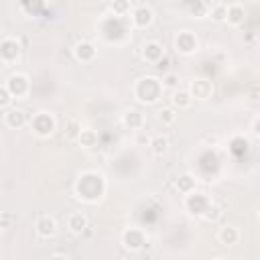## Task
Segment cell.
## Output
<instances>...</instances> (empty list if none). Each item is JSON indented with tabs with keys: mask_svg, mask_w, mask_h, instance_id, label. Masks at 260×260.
<instances>
[{
	"mask_svg": "<svg viewBox=\"0 0 260 260\" xmlns=\"http://www.w3.org/2000/svg\"><path fill=\"white\" fill-rule=\"evenodd\" d=\"M106 195V179L98 171H83L75 181V197L83 203H98Z\"/></svg>",
	"mask_w": 260,
	"mask_h": 260,
	"instance_id": "obj_1",
	"label": "cell"
},
{
	"mask_svg": "<svg viewBox=\"0 0 260 260\" xmlns=\"http://www.w3.org/2000/svg\"><path fill=\"white\" fill-rule=\"evenodd\" d=\"M165 93L162 81L156 75H140L132 83V98L142 106H154Z\"/></svg>",
	"mask_w": 260,
	"mask_h": 260,
	"instance_id": "obj_2",
	"label": "cell"
},
{
	"mask_svg": "<svg viewBox=\"0 0 260 260\" xmlns=\"http://www.w3.org/2000/svg\"><path fill=\"white\" fill-rule=\"evenodd\" d=\"M28 126L39 138H49L57 130V120H55V116L51 112L39 110L37 114H32V118H28Z\"/></svg>",
	"mask_w": 260,
	"mask_h": 260,
	"instance_id": "obj_3",
	"label": "cell"
},
{
	"mask_svg": "<svg viewBox=\"0 0 260 260\" xmlns=\"http://www.w3.org/2000/svg\"><path fill=\"white\" fill-rule=\"evenodd\" d=\"M6 89L10 91L12 100H26L28 93H30V81H28V75L22 73V71H14L6 77Z\"/></svg>",
	"mask_w": 260,
	"mask_h": 260,
	"instance_id": "obj_4",
	"label": "cell"
},
{
	"mask_svg": "<svg viewBox=\"0 0 260 260\" xmlns=\"http://www.w3.org/2000/svg\"><path fill=\"white\" fill-rule=\"evenodd\" d=\"M128 18H130L132 28L146 30V28H150L152 22H154V10H152L150 6H146V4H138V6H132V8H130Z\"/></svg>",
	"mask_w": 260,
	"mask_h": 260,
	"instance_id": "obj_5",
	"label": "cell"
},
{
	"mask_svg": "<svg viewBox=\"0 0 260 260\" xmlns=\"http://www.w3.org/2000/svg\"><path fill=\"white\" fill-rule=\"evenodd\" d=\"M22 55V45L16 37H4L0 41V61L4 65H14L20 61Z\"/></svg>",
	"mask_w": 260,
	"mask_h": 260,
	"instance_id": "obj_6",
	"label": "cell"
},
{
	"mask_svg": "<svg viewBox=\"0 0 260 260\" xmlns=\"http://www.w3.org/2000/svg\"><path fill=\"white\" fill-rule=\"evenodd\" d=\"M146 242H148V238H146V234H144L142 228L132 225V228H126V230L122 232V246H124L128 252H132V254L140 252V250L146 246Z\"/></svg>",
	"mask_w": 260,
	"mask_h": 260,
	"instance_id": "obj_7",
	"label": "cell"
},
{
	"mask_svg": "<svg viewBox=\"0 0 260 260\" xmlns=\"http://www.w3.org/2000/svg\"><path fill=\"white\" fill-rule=\"evenodd\" d=\"M209 195H205V193H199L197 189L195 191H191V193H187V195H183V207H185V211L189 213V215H193V217H201V213L205 211V207L209 205Z\"/></svg>",
	"mask_w": 260,
	"mask_h": 260,
	"instance_id": "obj_8",
	"label": "cell"
},
{
	"mask_svg": "<svg viewBox=\"0 0 260 260\" xmlns=\"http://www.w3.org/2000/svg\"><path fill=\"white\" fill-rule=\"evenodd\" d=\"M173 43H175V51H177L179 55H185V57L195 55L197 49H199V41H197L195 32H191V30H179V32L175 35Z\"/></svg>",
	"mask_w": 260,
	"mask_h": 260,
	"instance_id": "obj_9",
	"label": "cell"
},
{
	"mask_svg": "<svg viewBox=\"0 0 260 260\" xmlns=\"http://www.w3.org/2000/svg\"><path fill=\"white\" fill-rule=\"evenodd\" d=\"M189 95L193 98V102H207L213 95V83L205 77H195L189 87H187Z\"/></svg>",
	"mask_w": 260,
	"mask_h": 260,
	"instance_id": "obj_10",
	"label": "cell"
},
{
	"mask_svg": "<svg viewBox=\"0 0 260 260\" xmlns=\"http://www.w3.org/2000/svg\"><path fill=\"white\" fill-rule=\"evenodd\" d=\"M73 57H75V61H79L83 65H89V63H93L98 59V49H95V45L91 41L81 39V41H77L73 45Z\"/></svg>",
	"mask_w": 260,
	"mask_h": 260,
	"instance_id": "obj_11",
	"label": "cell"
},
{
	"mask_svg": "<svg viewBox=\"0 0 260 260\" xmlns=\"http://www.w3.org/2000/svg\"><path fill=\"white\" fill-rule=\"evenodd\" d=\"M35 232H37L39 238L51 240V238H55V236L59 234V223H57V219H55L53 215L45 213V215H39V217H37V221H35Z\"/></svg>",
	"mask_w": 260,
	"mask_h": 260,
	"instance_id": "obj_12",
	"label": "cell"
},
{
	"mask_svg": "<svg viewBox=\"0 0 260 260\" xmlns=\"http://www.w3.org/2000/svg\"><path fill=\"white\" fill-rule=\"evenodd\" d=\"M140 57L148 65H156L158 61L165 59V47L158 41H146L140 45Z\"/></svg>",
	"mask_w": 260,
	"mask_h": 260,
	"instance_id": "obj_13",
	"label": "cell"
},
{
	"mask_svg": "<svg viewBox=\"0 0 260 260\" xmlns=\"http://www.w3.org/2000/svg\"><path fill=\"white\" fill-rule=\"evenodd\" d=\"M4 126L10 130H22L24 126H28V114L20 108H6L2 114Z\"/></svg>",
	"mask_w": 260,
	"mask_h": 260,
	"instance_id": "obj_14",
	"label": "cell"
},
{
	"mask_svg": "<svg viewBox=\"0 0 260 260\" xmlns=\"http://www.w3.org/2000/svg\"><path fill=\"white\" fill-rule=\"evenodd\" d=\"M244 20H246V8H244L240 2H230V4H225V18H223L225 24L238 28V26L244 24Z\"/></svg>",
	"mask_w": 260,
	"mask_h": 260,
	"instance_id": "obj_15",
	"label": "cell"
},
{
	"mask_svg": "<svg viewBox=\"0 0 260 260\" xmlns=\"http://www.w3.org/2000/svg\"><path fill=\"white\" fill-rule=\"evenodd\" d=\"M215 238H217V242L221 246H228L230 248V246H236L242 240V232L236 225H232V223H223L221 228H217Z\"/></svg>",
	"mask_w": 260,
	"mask_h": 260,
	"instance_id": "obj_16",
	"label": "cell"
},
{
	"mask_svg": "<svg viewBox=\"0 0 260 260\" xmlns=\"http://www.w3.org/2000/svg\"><path fill=\"white\" fill-rule=\"evenodd\" d=\"M65 225H67V230H69L73 236H81V234H85V230L89 228V219H87V215H85L83 211H73V213L67 215Z\"/></svg>",
	"mask_w": 260,
	"mask_h": 260,
	"instance_id": "obj_17",
	"label": "cell"
},
{
	"mask_svg": "<svg viewBox=\"0 0 260 260\" xmlns=\"http://www.w3.org/2000/svg\"><path fill=\"white\" fill-rule=\"evenodd\" d=\"M120 120H122V126L128 128V130H140L144 126V114L140 110H136V108L124 110V114H122Z\"/></svg>",
	"mask_w": 260,
	"mask_h": 260,
	"instance_id": "obj_18",
	"label": "cell"
},
{
	"mask_svg": "<svg viewBox=\"0 0 260 260\" xmlns=\"http://www.w3.org/2000/svg\"><path fill=\"white\" fill-rule=\"evenodd\" d=\"M169 104L175 108V110H189L193 106V98L189 95L187 89H173L171 91V98H169Z\"/></svg>",
	"mask_w": 260,
	"mask_h": 260,
	"instance_id": "obj_19",
	"label": "cell"
},
{
	"mask_svg": "<svg viewBox=\"0 0 260 260\" xmlns=\"http://www.w3.org/2000/svg\"><path fill=\"white\" fill-rule=\"evenodd\" d=\"M148 146H150V152H152L156 158H160V156H165V154L169 152L171 140H169L167 134H154V136L148 140Z\"/></svg>",
	"mask_w": 260,
	"mask_h": 260,
	"instance_id": "obj_20",
	"label": "cell"
},
{
	"mask_svg": "<svg viewBox=\"0 0 260 260\" xmlns=\"http://www.w3.org/2000/svg\"><path fill=\"white\" fill-rule=\"evenodd\" d=\"M175 189L181 193V195H187L191 191L197 189V177L193 173H181L177 179H175Z\"/></svg>",
	"mask_w": 260,
	"mask_h": 260,
	"instance_id": "obj_21",
	"label": "cell"
},
{
	"mask_svg": "<svg viewBox=\"0 0 260 260\" xmlns=\"http://www.w3.org/2000/svg\"><path fill=\"white\" fill-rule=\"evenodd\" d=\"M75 140H77V144H79L81 148H85V150H91V148H95V146H98V140H100V136H98V132H95L93 128H81Z\"/></svg>",
	"mask_w": 260,
	"mask_h": 260,
	"instance_id": "obj_22",
	"label": "cell"
},
{
	"mask_svg": "<svg viewBox=\"0 0 260 260\" xmlns=\"http://www.w3.org/2000/svg\"><path fill=\"white\" fill-rule=\"evenodd\" d=\"M177 118H179V110H175L171 104L169 106H165V108H160L158 112H156V120L162 124V126H173V124H177Z\"/></svg>",
	"mask_w": 260,
	"mask_h": 260,
	"instance_id": "obj_23",
	"label": "cell"
},
{
	"mask_svg": "<svg viewBox=\"0 0 260 260\" xmlns=\"http://www.w3.org/2000/svg\"><path fill=\"white\" fill-rule=\"evenodd\" d=\"M130 8H132V4H130L128 0H114V2L110 4V12H112L116 18L128 16V14H130Z\"/></svg>",
	"mask_w": 260,
	"mask_h": 260,
	"instance_id": "obj_24",
	"label": "cell"
},
{
	"mask_svg": "<svg viewBox=\"0 0 260 260\" xmlns=\"http://www.w3.org/2000/svg\"><path fill=\"white\" fill-rule=\"evenodd\" d=\"M221 215V209H219V205L217 203H213V201H209V205L205 207V211L201 213V217L199 219H203V221H217V217Z\"/></svg>",
	"mask_w": 260,
	"mask_h": 260,
	"instance_id": "obj_25",
	"label": "cell"
},
{
	"mask_svg": "<svg viewBox=\"0 0 260 260\" xmlns=\"http://www.w3.org/2000/svg\"><path fill=\"white\" fill-rule=\"evenodd\" d=\"M160 81H162V87H165V89H177V87H179V75H177L175 71H167V73L160 77Z\"/></svg>",
	"mask_w": 260,
	"mask_h": 260,
	"instance_id": "obj_26",
	"label": "cell"
},
{
	"mask_svg": "<svg viewBox=\"0 0 260 260\" xmlns=\"http://www.w3.org/2000/svg\"><path fill=\"white\" fill-rule=\"evenodd\" d=\"M209 18H211L213 22H223V18H225V4L213 6V8L209 10Z\"/></svg>",
	"mask_w": 260,
	"mask_h": 260,
	"instance_id": "obj_27",
	"label": "cell"
},
{
	"mask_svg": "<svg viewBox=\"0 0 260 260\" xmlns=\"http://www.w3.org/2000/svg\"><path fill=\"white\" fill-rule=\"evenodd\" d=\"M12 102H14V100H12L10 91L6 89V85H0V110L10 108V104H12Z\"/></svg>",
	"mask_w": 260,
	"mask_h": 260,
	"instance_id": "obj_28",
	"label": "cell"
},
{
	"mask_svg": "<svg viewBox=\"0 0 260 260\" xmlns=\"http://www.w3.org/2000/svg\"><path fill=\"white\" fill-rule=\"evenodd\" d=\"M258 124H260V116H254V118H252V136H254V138H258V136H260Z\"/></svg>",
	"mask_w": 260,
	"mask_h": 260,
	"instance_id": "obj_29",
	"label": "cell"
},
{
	"mask_svg": "<svg viewBox=\"0 0 260 260\" xmlns=\"http://www.w3.org/2000/svg\"><path fill=\"white\" fill-rule=\"evenodd\" d=\"M0 232H2V217H0Z\"/></svg>",
	"mask_w": 260,
	"mask_h": 260,
	"instance_id": "obj_30",
	"label": "cell"
}]
</instances>
